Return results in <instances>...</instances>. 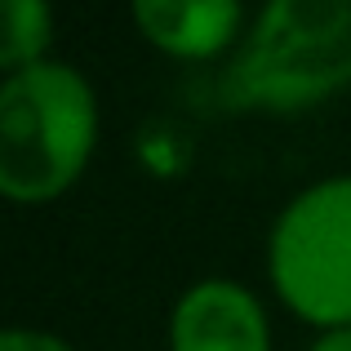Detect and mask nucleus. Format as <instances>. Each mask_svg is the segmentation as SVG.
<instances>
[{"label":"nucleus","mask_w":351,"mask_h":351,"mask_svg":"<svg viewBox=\"0 0 351 351\" xmlns=\"http://www.w3.org/2000/svg\"><path fill=\"white\" fill-rule=\"evenodd\" d=\"M0 351H76L71 343H62L58 334H45V329H5V338H0Z\"/></svg>","instance_id":"0eeeda50"},{"label":"nucleus","mask_w":351,"mask_h":351,"mask_svg":"<svg viewBox=\"0 0 351 351\" xmlns=\"http://www.w3.org/2000/svg\"><path fill=\"white\" fill-rule=\"evenodd\" d=\"M98 143L94 85L67 62H32L0 85V191L45 205L71 191Z\"/></svg>","instance_id":"f03ea898"},{"label":"nucleus","mask_w":351,"mask_h":351,"mask_svg":"<svg viewBox=\"0 0 351 351\" xmlns=\"http://www.w3.org/2000/svg\"><path fill=\"white\" fill-rule=\"evenodd\" d=\"M169 351H271L263 302L240 280H196L169 316Z\"/></svg>","instance_id":"20e7f679"},{"label":"nucleus","mask_w":351,"mask_h":351,"mask_svg":"<svg viewBox=\"0 0 351 351\" xmlns=\"http://www.w3.org/2000/svg\"><path fill=\"white\" fill-rule=\"evenodd\" d=\"M53 36V9L49 0H0V67L5 76L45 62Z\"/></svg>","instance_id":"423d86ee"},{"label":"nucleus","mask_w":351,"mask_h":351,"mask_svg":"<svg viewBox=\"0 0 351 351\" xmlns=\"http://www.w3.org/2000/svg\"><path fill=\"white\" fill-rule=\"evenodd\" d=\"M311 351H351V325L347 329H329V334H320Z\"/></svg>","instance_id":"6e6552de"},{"label":"nucleus","mask_w":351,"mask_h":351,"mask_svg":"<svg viewBox=\"0 0 351 351\" xmlns=\"http://www.w3.org/2000/svg\"><path fill=\"white\" fill-rule=\"evenodd\" d=\"M267 276L285 307L320 334L351 325V173L311 182L280 209Z\"/></svg>","instance_id":"7ed1b4c3"},{"label":"nucleus","mask_w":351,"mask_h":351,"mask_svg":"<svg viewBox=\"0 0 351 351\" xmlns=\"http://www.w3.org/2000/svg\"><path fill=\"white\" fill-rule=\"evenodd\" d=\"M351 85V0H263L232 67L223 103L236 112H307Z\"/></svg>","instance_id":"f257e3e1"},{"label":"nucleus","mask_w":351,"mask_h":351,"mask_svg":"<svg viewBox=\"0 0 351 351\" xmlns=\"http://www.w3.org/2000/svg\"><path fill=\"white\" fill-rule=\"evenodd\" d=\"M134 27L152 49L178 62H205L240 40V0H129Z\"/></svg>","instance_id":"39448f33"}]
</instances>
